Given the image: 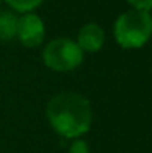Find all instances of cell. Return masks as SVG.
Returning a JSON list of instances; mask_svg holds the SVG:
<instances>
[{"mask_svg":"<svg viewBox=\"0 0 152 153\" xmlns=\"http://www.w3.org/2000/svg\"><path fill=\"white\" fill-rule=\"evenodd\" d=\"M46 34L44 21L36 13H23L18 18L16 38L25 47H38L43 42Z\"/></svg>","mask_w":152,"mask_h":153,"instance_id":"cell-4","label":"cell"},{"mask_svg":"<svg viewBox=\"0 0 152 153\" xmlns=\"http://www.w3.org/2000/svg\"><path fill=\"white\" fill-rule=\"evenodd\" d=\"M69 152H70V153H90L88 145H87L84 140H75V142H72Z\"/></svg>","mask_w":152,"mask_h":153,"instance_id":"cell-8","label":"cell"},{"mask_svg":"<svg viewBox=\"0 0 152 153\" xmlns=\"http://www.w3.org/2000/svg\"><path fill=\"white\" fill-rule=\"evenodd\" d=\"M43 60L46 67L54 72H69L84 62V51L72 39L59 38L44 47Z\"/></svg>","mask_w":152,"mask_h":153,"instance_id":"cell-3","label":"cell"},{"mask_svg":"<svg viewBox=\"0 0 152 153\" xmlns=\"http://www.w3.org/2000/svg\"><path fill=\"white\" fill-rule=\"evenodd\" d=\"M151 18H152V15H151Z\"/></svg>","mask_w":152,"mask_h":153,"instance_id":"cell-10","label":"cell"},{"mask_svg":"<svg viewBox=\"0 0 152 153\" xmlns=\"http://www.w3.org/2000/svg\"><path fill=\"white\" fill-rule=\"evenodd\" d=\"M77 44L84 52H98L105 44V31L97 23H87L79 30Z\"/></svg>","mask_w":152,"mask_h":153,"instance_id":"cell-5","label":"cell"},{"mask_svg":"<svg viewBox=\"0 0 152 153\" xmlns=\"http://www.w3.org/2000/svg\"><path fill=\"white\" fill-rule=\"evenodd\" d=\"M18 16L13 12H0V41H12L16 38Z\"/></svg>","mask_w":152,"mask_h":153,"instance_id":"cell-6","label":"cell"},{"mask_svg":"<svg viewBox=\"0 0 152 153\" xmlns=\"http://www.w3.org/2000/svg\"><path fill=\"white\" fill-rule=\"evenodd\" d=\"M5 2L8 3L15 12L28 13V12H33L34 8H38L43 3V0H5Z\"/></svg>","mask_w":152,"mask_h":153,"instance_id":"cell-7","label":"cell"},{"mask_svg":"<svg viewBox=\"0 0 152 153\" xmlns=\"http://www.w3.org/2000/svg\"><path fill=\"white\" fill-rule=\"evenodd\" d=\"M0 2H2V0H0Z\"/></svg>","mask_w":152,"mask_h":153,"instance_id":"cell-11","label":"cell"},{"mask_svg":"<svg viewBox=\"0 0 152 153\" xmlns=\"http://www.w3.org/2000/svg\"><path fill=\"white\" fill-rule=\"evenodd\" d=\"M46 114L51 127L64 138H79L84 135L93 121L90 101L74 91H64L51 98Z\"/></svg>","mask_w":152,"mask_h":153,"instance_id":"cell-1","label":"cell"},{"mask_svg":"<svg viewBox=\"0 0 152 153\" xmlns=\"http://www.w3.org/2000/svg\"><path fill=\"white\" fill-rule=\"evenodd\" d=\"M152 36V18L147 10L133 8L115 21V39L124 49L142 47Z\"/></svg>","mask_w":152,"mask_h":153,"instance_id":"cell-2","label":"cell"},{"mask_svg":"<svg viewBox=\"0 0 152 153\" xmlns=\"http://www.w3.org/2000/svg\"><path fill=\"white\" fill-rule=\"evenodd\" d=\"M128 3H131L133 8H137V10H151L152 8V0H128Z\"/></svg>","mask_w":152,"mask_h":153,"instance_id":"cell-9","label":"cell"}]
</instances>
